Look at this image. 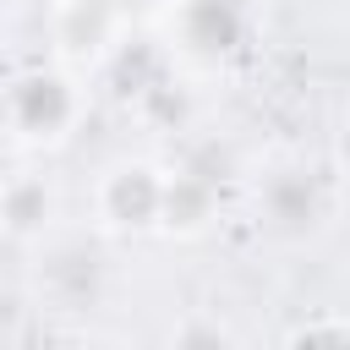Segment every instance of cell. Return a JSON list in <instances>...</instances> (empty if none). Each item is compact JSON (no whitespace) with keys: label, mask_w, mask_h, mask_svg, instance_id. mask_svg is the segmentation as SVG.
<instances>
[{"label":"cell","mask_w":350,"mask_h":350,"mask_svg":"<svg viewBox=\"0 0 350 350\" xmlns=\"http://www.w3.org/2000/svg\"><path fill=\"white\" fill-rule=\"evenodd\" d=\"M33 252H38V262H33L38 301H49L60 312H93L98 306V295H104V257L88 241L66 235V241H38Z\"/></svg>","instance_id":"cell-4"},{"label":"cell","mask_w":350,"mask_h":350,"mask_svg":"<svg viewBox=\"0 0 350 350\" xmlns=\"http://www.w3.org/2000/svg\"><path fill=\"white\" fill-rule=\"evenodd\" d=\"M279 350H350V317L339 312H317V317H301Z\"/></svg>","instance_id":"cell-10"},{"label":"cell","mask_w":350,"mask_h":350,"mask_svg":"<svg viewBox=\"0 0 350 350\" xmlns=\"http://www.w3.org/2000/svg\"><path fill=\"white\" fill-rule=\"evenodd\" d=\"M88 115V88L71 66L60 60H38L22 66L5 88V131L16 153H49L60 148Z\"/></svg>","instance_id":"cell-1"},{"label":"cell","mask_w":350,"mask_h":350,"mask_svg":"<svg viewBox=\"0 0 350 350\" xmlns=\"http://www.w3.org/2000/svg\"><path fill=\"white\" fill-rule=\"evenodd\" d=\"M55 208H60V197L44 170H16L5 180V235L16 246H38L55 224Z\"/></svg>","instance_id":"cell-8"},{"label":"cell","mask_w":350,"mask_h":350,"mask_svg":"<svg viewBox=\"0 0 350 350\" xmlns=\"http://www.w3.org/2000/svg\"><path fill=\"white\" fill-rule=\"evenodd\" d=\"M257 224L279 241H312L334 213V175L306 159H279L257 175Z\"/></svg>","instance_id":"cell-2"},{"label":"cell","mask_w":350,"mask_h":350,"mask_svg":"<svg viewBox=\"0 0 350 350\" xmlns=\"http://www.w3.org/2000/svg\"><path fill=\"white\" fill-rule=\"evenodd\" d=\"M213 219H219V180H213L208 170H197V164L170 170V186H164V219H159V230H164V235H175V241H191V235H202Z\"/></svg>","instance_id":"cell-7"},{"label":"cell","mask_w":350,"mask_h":350,"mask_svg":"<svg viewBox=\"0 0 350 350\" xmlns=\"http://www.w3.org/2000/svg\"><path fill=\"white\" fill-rule=\"evenodd\" d=\"M164 350H241V339H235V328H230L219 312H186V317L170 328Z\"/></svg>","instance_id":"cell-9"},{"label":"cell","mask_w":350,"mask_h":350,"mask_svg":"<svg viewBox=\"0 0 350 350\" xmlns=\"http://www.w3.org/2000/svg\"><path fill=\"white\" fill-rule=\"evenodd\" d=\"M246 0H175V44L197 60H230L246 49Z\"/></svg>","instance_id":"cell-5"},{"label":"cell","mask_w":350,"mask_h":350,"mask_svg":"<svg viewBox=\"0 0 350 350\" xmlns=\"http://www.w3.org/2000/svg\"><path fill=\"white\" fill-rule=\"evenodd\" d=\"M170 170L153 159H115L93 180V224L109 235H148L164 219Z\"/></svg>","instance_id":"cell-3"},{"label":"cell","mask_w":350,"mask_h":350,"mask_svg":"<svg viewBox=\"0 0 350 350\" xmlns=\"http://www.w3.org/2000/svg\"><path fill=\"white\" fill-rule=\"evenodd\" d=\"M115 11H131V5H153V0H109Z\"/></svg>","instance_id":"cell-12"},{"label":"cell","mask_w":350,"mask_h":350,"mask_svg":"<svg viewBox=\"0 0 350 350\" xmlns=\"http://www.w3.org/2000/svg\"><path fill=\"white\" fill-rule=\"evenodd\" d=\"M334 175L339 180H350V115L339 120V131H334Z\"/></svg>","instance_id":"cell-11"},{"label":"cell","mask_w":350,"mask_h":350,"mask_svg":"<svg viewBox=\"0 0 350 350\" xmlns=\"http://www.w3.org/2000/svg\"><path fill=\"white\" fill-rule=\"evenodd\" d=\"M120 22L126 11H115L109 0H60L49 38H55V60L60 66H82V60H109L120 44Z\"/></svg>","instance_id":"cell-6"}]
</instances>
